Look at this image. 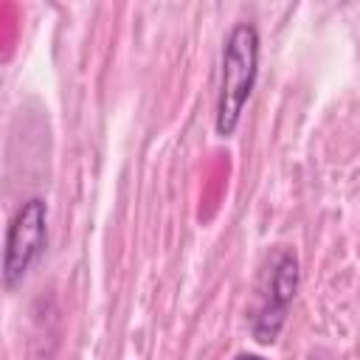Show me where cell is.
I'll return each mask as SVG.
<instances>
[{
    "label": "cell",
    "instance_id": "3957f363",
    "mask_svg": "<svg viewBox=\"0 0 360 360\" xmlns=\"http://www.w3.org/2000/svg\"><path fill=\"white\" fill-rule=\"evenodd\" d=\"M298 259L292 250H278L264 276V290L253 315V338L259 343H273L287 321V309L298 292Z\"/></svg>",
    "mask_w": 360,
    "mask_h": 360
},
{
    "label": "cell",
    "instance_id": "7a4b0ae2",
    "mask_svg": "<svg viewBox=\"0 0 360 360\" xmlns=\"http://www.w3.org/2000/svg\"><path fill=\"white\" fill-rule=\"evenodd\" d=\"M48 242V205L42 197L25 200L6 228L3 248V287L14 290L39 259Z\"/></svg>",
    "mask_w": 360,
    "mask_h": 360
},
{
    "label": "cell",
    "instance_id": "277c9868",
    "mask_svg": "<svg viewBox=\"0 0 360 360\" xmlns=\"http://www.w3.org/2000/svg\"><path fill=\"white\" fill-rule=\"evenodd\" d=\"M233 360H264L262 354H239V357H233Z\"/></svg>",
    "mask_w": 360,
    "mask_h": 360
},
{
    "label": "cell",
    "instance_id": "6da1fadb",
    "mask_svg": "<svg viewBox=\"0 0 360 360\" xmlns=\"http://www.w3.org/2000/svg\"><path fill=\"white\" fill-rule=\"evenodd\" d=\"M259 53L262 39L253 22H236L222 45V70H219V96L214 129L219 138H231L242 121L245 104L253 96L259 79Z\"/></svg>",
    "mask_w": 360,
    "mask_h": 360
}]
</instances>
